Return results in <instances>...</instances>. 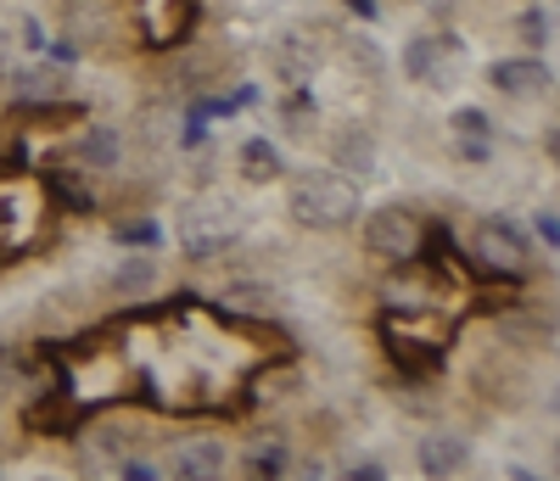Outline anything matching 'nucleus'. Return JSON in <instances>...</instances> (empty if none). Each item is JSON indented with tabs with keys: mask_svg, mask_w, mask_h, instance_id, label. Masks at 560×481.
Instances as JSON below:
<instances>
[{
	"mask_svg": "<svg viewBox=\"0 0 560 481\" xmlns=\"http://www.w3.org/2000/svg\"><path fill=\"white\" fill-rule=\"evenodd\" d=\"M342 481H387V470H382L376 459H353V465L342 470Z\"/></svg>",
	"mask_w": 560,
	"mask_h": 481,
	"instance_id": "nucleus-28",
	"label": "nucleus"
},
{
	"mask_svg": "<svg viewBox=\"0 0 560 481\" xmlns=\"http://www.w3.org/2000/svg\"><path fill=\"white\" fill-rule=\"evenodd\" d=\"M533 230H538V241H544L549 253L560 247V224H555V208H538V213H533Z\"/></svg>",
	"mask_w": 560,
	"mask_h": 481,
	"instance_id": "nucleus-26",
	"label": "nucleus"
},
{
	"mask_svg": "<svg viewBox=\"0 0 560 481\" xmlns=\"http://www.w3.org/2000/svg\"><path fill=\"white\" fill-rule=\"evenodd\" d=\"M287 213L303 230H348L364 213V202H359V185L342 179L337 168H303L287 185Z\"/></svg>",
	"mask_w": 560,
	"mask_h": 481,
	"instance_id": "nucleus-1",
	"label": "nucleus"
},
{
	"mask_svg": "<svg viewBox=\"0 0 560 481\" xmlns=\"http://www.w3.org/2000/svg\"><path fill=\"white\" fill-rule=\"evenodd\" d=\"M7 95L18 107H62L68 102V73L57 62H28V68L7 73Z\"/></svg>",
	"mask_w": 560,
	"mask_h": 481,
	"instance_id": "nucleus-7",
	"label": "nucleus"
},
{
	"mask_svg": "<svg viewBox=\"0 0 560 481\" xmlns=\"http://www.w3.org/2000/svg\"><path fill=\"white\" fill-rule=\"evenodd\" d=\"M219 303H236V308H275V285H264V280H230L224 292H219Z\"/></svg>",
	"mask_w": 560,
	"mask_h": 481,
	"instance_id": "nucleus-18",
	"label": "nucleus"
},
{
	"mask_svg": "<svg viewBox=\"0 0 560 481\" xmlns=\"http://www.w3.org/2000/svg\"><path fill=\"white\" fill-rule=\"evenodd\" d=\"M504 476H510V481H549V476H538V470H533V465H510V470H504Z\"/></svg>",
	"mask_w": 560,
	"mask_h": 481,
	"instance_id": "nucleus-29",
	"label": "nucleus"
},
{
	"mask_svg": "<svg viewBox=\"0 0 560 481\" xmlns=\"http://www.w3.org/2000/svg\"><path fill=\"white\" fill-rule=\"evenodd\" d=\"M253 387H258V398H287V387H298V369H275V375L264 369Z\"/></svg>",
	"mask_w": 560,
	"mask_h": 481,
	"instance_id": "nucleus-25",
	"label": "nucleus"
},
{
	"mask_svg": "<svg viewBox=\"0 0 560 481\" xmlns=\"http://www.w3.org/2000/svg\"><path fill=\"white\" fill-rule=\"evenodd\" d=\"M230 448L219 437H191L168 454V481H224Z\"/></svg>",
	"mask_w": 560,
	"mask_h": 481,
	"instance_id": "nucleus-8",
	"label": "nucleus"
},
{
	"mask_svg": "<svg viewBox=\"0 0 560 481\" xmlns=\"http://www.w3.org/2000/svg\"><path fill=\"white\" fill-rule=\"evenodd\" d=\"M376 163H382V152H376V134L370 129H342L337 140H331V168L342 174V179H370L376 174Z\"/></svg>",
	"mask_w": 560,
	"mask_h": 481,
	"instance_id": "nucleus-10",
	"label": "nucleus"
},
{
	"mask_svg": "<svg viewBox=\"0 0 560 481\" xmlns=\"http://www.w3.org/2000/svg\"><path fill=\"white\" fill-rule=\"evenodd\" d=\"M79 454H84V465L90 470H113L124 454H129V431H118V425H90L84 437H79Z\"/></svg>",
	"mask_w": 560,
	"mask_h": 481,
	"instance_id": "nucleus-15",
	"label": "nucleus"
},
{
	"mask_svg": "<svg viewBox=\"0 0 560 481\" xmlns=\"http://www.w3.org/2000/svg\"><path fill=\"white\" fill-rule=\"evenodd\" d=\"M18 387H23V359H18L7 342H0V398L18 392Z\"/></svg>",
	"mask_w": 560,
	"mask_h": 481,
	"instance_id": "nucleus-23",
	"label": "nucleus"
},
{
	"mask_svg": "<svg viewBox=\"0 0 560 481\" xmlns=\"http://www.w3.org/2000/svg\"><path fill=\"white\" fill-rule=\"evenodd\" d=\"M516 39L527 45V51H544V45L555 39V12H549V7H527V12L516 17Z\"/></svg>",
	"mask_w": 560,
	"mask_h": 481,
	"instance_id": "nucleus-17",
	"label": "nucleus"
},
{
	"mask_svg": "<svg viewBox=\"0 0 560 481\" xmlns=\"http://www.w3.org/2000/svg\"><path fill=\"white\" fill-rule=\"evenodd\" d=\"M269 68H275V79H287V84H308L319 73V45L308 34H280L269 45Z\"/></svg>",
	"mask_w": 560,
	"mask_h": 481,
	"instance_id": "nucleus-9",
	"label": "nucleus"
},
{
	"mask_svg": "<svg viewBox=\"0 0 560 481\" xmlns=\"http://www.w3.org/2000/svg\"><path fill=\"white\" fill-rule=\"evenodd\" d=\"M420 247H427V224H420L415 208L393 202V208H376L364 219V253L382 258V263H409L420 258Z\"/></svg>",
	"mask_w": 560,
	"mask_h": 481,
	"instance_id": "nucleus-3",
	"label": "nucleus"
},
{
	"mask_svg": "<svg viewBox=\"0 0 560 481\" xmlns=\"http://www.w3.org/2000/svg\"><path fill=\"white\" fill-rule=\"evenodd\" d=\"M454 152H459V163H488L493 140H454Z\"/></svg>",
	"mask_w": 560,
	"mask_h": 481,
	"instance_id": "nucleus-27",
	"label": "nucleus"
},
{
	"mask_svg": "<svg viewBox=\"0 0 560 481\" xmlns=\"http://www.w3.org/2000/svg\"><path fill=\"white\" fill-rule=\"evenodd\" d=\"M454 62H459V39H438V34H420L404 45V79L415 84H454Z\"/></svg>",
	"mask_w": 560,
	"mask_h": 481,
	"instance_id": "nucleus-5",
	"label": "nucleus"
},
{
	"mask_svg": "<svg viewBox=\"0 0 560 481\" xmlns=\"http://www.w3.org/2000/svg\"><path fill=\"white\" fill-rule=\"evenodd\" d=\"M236 235H242V219L230 202H185L174 219V241L191 263H213Z\"/></svg>",
	"mask_w": 560,
	"mask_h": 481,
	"instance_id": "nucleus-2",
	"label": "nucleus"
},
{
	"mask_svg": "<svg viewBox=\"0 0 560 481\" xmlns=\"http://www.w3.org/2000/svg\"><path fill=\"white\" fill-rule=\"evenodd\" d=\"M348 57H353L364 73H382V68H387V62H382V51H376V45H370L364 34H348Z\"/></svg>",
	"mask_w": 560,
	"mask_h": 481,
	"instance_id": "nucleus-22",
	"label": "nucleus"
},
{
	"mask_svg": "<svg viewBox=\"0 0 560 481\" xmlns=\"http://www.w3.org/2000/svg\"><path fill=\"white\" fill-rule=\"evenodd\" d=\"M236 163H242V179H253V185H269V179L287 174V157H280V146H275L269 134H253Z\"/></svg>",
	"mask_w": 560,
	"mask_h": 481,
	"instance_id": "nucleus-16",
	"label": "nucleus"
},
{
	"mask_svg": "<svg viewBox=\"0 0 560 481\" xmlns=\"http://www.w3.org/2000/svg\"><path fill=\"white\" fill-rule=\"evenodd\" d=\"M152 285H158V258H152V253H129V258H118L107 292H113L118 303H140Z\"/></svg>",
	"mask_w": 560,
	"mask_h": 481,
	"instance_id": "nucleus-14",
	"label": "nucleus"
},
{
	"mask_svg": "<svg viewBox=\"0 0 560 481\" xmlns=\"http://www.w3.org/2000/svg\"><path fill=\"white\" fill-rule=\"evenodd\" d=\"M45 481H51V476H45Z\"/></svg>",
	"mask_w": 560,
	"mask_h": 481,
	"instance_id": "nucleus-32",
	"label": "nucleus"
},
{
	"mask_svg": "<svg viewBox=\"0 0 560 481\" xmlns=\"http://www.w3.org/2000/svg\"><path fill=\"white\" fill-rule=\"evenodd\" d=\"M113 470H118V481H163V470L152 459H135V454H124Z\"/></svg>",
	"mask_w": 560,
	"mask_h": 481,
	"instance_id": "nucleus-24",
	"label": "nucleus"
},
{
	"mask_svg": "<svg viewBox=\"0 0 560 481\" xmlns=\"http://www.w3.org/2000/svg\"><path fill=\"white\" fill-rule=\"evenodd\" d=\"M471 258L482 274L493 280H522L533 269V241L510 224V219H482L477 235H471Z\"/></svg>",
	"mask_w": 560,
	"mask_h": 481,
	"instance_id": "nucleus-4",
	"label": "nucleus"
},
{
	"mask_svg": "<svg viewBox=\"0 0 560 481\" xmlns=\"http://www.w3.org/2000/svg\"><path fill=\"white\" fill-rule=\"evenodd\" d=\"M280 118H287V134H308L314 129V118H319V107H314V95L298 84V95H292V102L287 107H280Z\"/></svg>",
	"mask_w": 560,
	"mask_h": 481,
	"instance_id": "nucleus-20",
	"label": "nucleus"
},
{
	"mask_svg": "<svg viewBox=\"0 0 560 481\" xmlns=\"http://www.w3.org/2000/svg\"><path fill=\"white\" fill-rule=\"evenodd\" d=\"M113 235H118V247H140V253H152L158 241H163V230H158L152 219H124Z\"/></svg>",
	"mask_w": 560,
	"mask_h": 481,
	"instance_id": "nucleus-21",
	"label": "nucleus"
},
{
	"mask_svg": "<svg viewBox=\"0 0 560 481\" xmlns=\"http://www.w3.org/2000/svg\"><path fill=\"white\" fill-rule=\"evenodd\" d=\"M348 7H353L359 17H376V0H348Z\"/></svg>",
	"mask_w": 560,
	"mask_h": 481,
	"instance_id": "nucleus-31",
	"label": "nucleus"
},
{
	"mask_svg": "<svg viewBox=\"0 0 560 481\" xmlns=\"http://www.w3.org/2000/svg\"><path fill=\"white\" fill-rule=\"evenodd\" d=\"M448 134L454 140H493V118L482 107H459V113H448Z\"/></svg>",
	"mask_w": 560,
	"mask_h": 481,
	"instance_id": "nucleus-19",
	"label": "nucleus"
},
{
	"mask_svg": "<svg viewBox=\"0 0 560 481\" xmlns=\"http://www.w3.org/2000/svg\"><path fill=\"white\" fill-rule=\"evenodd\" d=\"M415 459H420V476L427 481H454L465 465H471V437L465 431H427L420 437V448H415Z\"/></svg>",
	"mask_w": 560,
	"mask_h": 481,
	"instance_id": "nucleus-6",
	"label": "nucleus"
},
{
	"mask_svg": "<svg viewBox=\"0 0 560 481\" xmlns=\"http://www.w3.org/2000/svg\"><path fill=\"white\" fill-rule=\"evenodd\" d=\"M488 84L499 90V95H544L549 90V62H538V57H504V62H493L488 68Z\"/></svg>",
	"mask_w": 560,
	"mask_h": 481,
	"instance_id": "nucleus-11",
	"label": "nucleus"
},
{
	"mask_svg": "<svg viewBox=\"0 0 560 481\" xmlns=\"http://www.w3.org/2000/svg\"><path fill=\"white\" fill-rule=\"evenodd\" d=\"M242 470H247V481H287L292 476V443L280 437V431H264V437H253Z\"/></svg>",
	"mask_w": 560,
	"mask_h": 481,
	"instance_id": "nucleus-12",
	"label": "nucleus"
},
{
	"mask_svg": "<svg viewBox=\"0 0 560 481\" xmlns=\"http://www.w3.org/2000/svg\"><path fill=\"white\" fill-rule=\"evenodd\" d=\"M7 57H12V28L0 23V68H7Z\"/></svg>",
	"mask_w": 560,
	"mask_h": 481,
	"instance_id": "nucleus-30",
	"label": "nucleus"
},
{
	"mask_svg": "<svg viewBox=\"0 0 560 481\" xmlns=\"http://www.w3.org/2000/svg\"><path fill=\"white\" fill-rule=\"evenodd\" d=\"M73 152H79V163H84V168L107 174V168H118V163H124V134H118L113 124H84Z\"/></svg>",
	"mask_w": 560,
	"mask_h": 481,
	"instance_id": "nucleus-13",
	"label": "nucleus"
}]
</instances>
